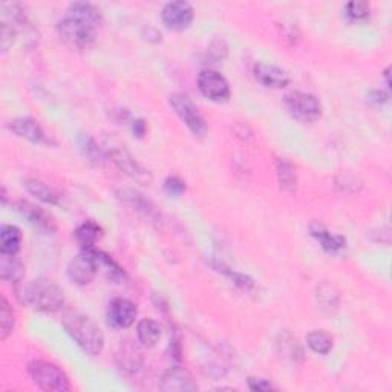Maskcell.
Segmentation results:
<instances>
[{"label":"cell","instance_id":"obj_1","mask_svg":"<svg viewBox=\"0 0 392 392\" xmlns=\"http://www.w3.org/2000/svg\"><path fill=\"white\" fill-rule=\"evenodd\" d=\"M19 302L41 313H57L65 304L63 290L48 278H39L15 283Z\"/></svg>","mask_w":392,"mask_h":392},{"label":"cell","instance_id":"obj_2","mask_svg":"<svg viewBox=\"0 0 392 392\" xmlns=\"http://www.w3.org/2000/svg\"><path fill=\"white\" fill-rule=\"evenodd\" d=\"M63 328L83 351L90 356H100L104 348V336L102 330L88 316L69 313L63 318Z\"/></svg>","mask_w":392,"mask_h":392},{"label":"cell","instance_id":"obj_3","mask_svg":"<svg viewBox=\"0 0 392 392\" xmlns=\"http://www.w3.org/2000/svg\"><path fill=\"white\" fill-rule=\"evenodd\" d=\"M58 37L72 51H86L93 48L97 39V28L74 15H66L57 23Z\"/></svg>","mask_w":392,"mask_h":392},{"label":"cell","instance_id":"obj_4","mask_svg":"<svg viewBox=\"0 0 392 392\" xmlns=\"http://www.w3.org/2000/svg\"><path fill=\"white\" fill-rule=\"evenodd\" d=\"M28 374L34 385L46 392H66L71 389V381L62 368L45 360H32L28 365Z\"/></svg>","mask_w":392,"mask_h":392},{"label":"cell","instance_id":"obj_5","mask_svg":"<svg viewBox=\"0 0 392 392\" xmlns=\"http://www.w3.org/2000/svg\"><path fill=\"white\" fill-rule=\"evenodd\" d=\"M103 149L107 158H109L116 168L126 173L132 180L141 182V184H149V182L152 181L150 173L133 158L129 150L123 144H120L116 140L106 138L103 141Z\"/></svg>","mask_w":392,"mask_h":392},{"label":"cell","instance_id":"obj_6","mask_svg":"<svg viewBox=\"0 0 392 392\" xmlns=\"http://www.w3.org/2000/svg\"><path fill=\"white\" fill-rule=\"evenodd\" d=\"M283 106L287 112L300 123H313L320 119L322 104L319 98L310 93H300L295 90L283 98Z\"/></svg>","mask_w":392,"mask_h":392},{"label":"cell","instance_id":"obj_7","mask_svg":"<svg viewBox=\"0 0 392 392\" xmlns=\"http://www.w3.org/2000/svg\"><path fill=\"white\" fill-rule=\"evenodd\" d=\"M169 103L172 106V109L175 111L181 121L186 124L189 130L194 133L195 137L203 138L205 137V133L208 130L207 123L204 120V116L199 114L198 107L195 103L191 102V98L186 94H172L169 97Z\"/></svg>","mask_w":392,"mask_h":392},{"label":"cell","instance_id":"obj_8","mask_svg":"<svg viewBox=\"0 0 392 392\" xmlns=\"http://www.w3.org/2000/svg\"><path fill=\"white\" fill-rule=\"evenodd\" d=\"M198 89L207 100L215 103H225L231 95L227 79L215 69H203L198 75Z\"/></svg>","mask_w":392,"mask_h":392},{"label":"cell","instance_id":"obj_9","mask_svg":"<svg viewBox=\"0 0 392 392\" xmlns=\"http://www.w3.org/2000/svg\"><path fill=\"white\" fill-rule=\"evenodd\" d=\"M116 198H119L124 205H128L133 208V210H137L138 213L146 216L150 222H154L156 225H163L164 216L160 212V208H158L152 201H149L144 195H141L138 190H133L129 187L120 189L116 190Z\"/></svg>","mask_w":392,"mask_h":392},{"label":"cell","instance_id":"obj_10","mask_svg":"<svg viewBox=\"0 0 392 392\" xmlns=\"http://www.w3.org/2000/svg\"><path fill=\"white\" fill-rule=\"evenodd\" d=\"M98 273L94 248L81 250L68 265V276L77 285H88Z\"/></svg>","mask_w":392,"mask_h":392},{"label":"cell","instance_id":"obj_11","mask_svg":"<svg viewBox=\"0 0 392 392\" xmlns=\"http://www.w3.org/2000/svg\"><path fill=\"white\" fill-rule=\"evenodd\" d=\"M195 11L194 6L184 0H177V2L165 4L161 11V19L165 27L172 31H184L187 29L191 22H194Z\"/></svg>","mask_w":392,"mask_h":392},{"label":"cell","instance_id":"obj_12","mask_svg":"<svg viewBox=\"0 0 392 392\" xmlns=\"http://www.w3.org/2000/svg\"><path fill=\"white\" fill-rule=\"evenodd\" d=\"M137 305L129 299L124 297H115L109 302L107 306V322L111 327L119 330H126L135 323L137 319Z\"/></svg>","mask_w":392,"mask_h":392},{"label":"cell","instance_id":"obj_13","mask_svg":"<svg viewBox=\"0 0 392 392\" xmlns=\"http://www.w3.org/2000/svg\"><path fill=\"white\" fill-rule=\"evenodd\" d=\"M15 210L28 221V224H31L37 231L43 233V235H53L57 229L53 216L29 201H23V199L18 201L15 203Z\"/></svg>","mask_w":392,"mask_h":392},{"label":"cell","instance_id":"obj_14","mask_svg":"<svg viewBox=\"0 0 392 392\" xmlns=\"http://www.w3.org/2000/svg\"><path fill=\"white\" fill-rule=\"evenodd\" d=\"M8 129H10L14 135L23 138L34 144H48L49 140L46 138V133L43 128L40 126L39 121L29 116H20V119H14L8 123Z\"/></svg>","mask_w":392,"mask_h":392},{"label":"cell","instance_id":"obj_15","mask_svg":"<svg viewBox=\"0 0 392 392\" xmlns=\"http://www.w3.org/2000/svg\"><path fill=\"white\" fill-rule=\"evenodd\" d=\"M161 389L168 392H191L196 391L198 385L191 377V374L181 366H173L163 374L161 379Z\"/></svg>","mask_w":392,"mask_h":392},{"label":"cell","instance_id":"obj_16","mask_svg":"<svg viewBox=\"0 0 392 392\" xmlns=\"http://www.w3.org/2000/svg\"><path fill=\"white\" fill-rule=\"evenodd\" d=\"M253 74L255 79L259 81L262 86L271 89H282L288 86L291 81L287 71L269 63H256Z\"/></svg>","mask_w":392,"mask_h":392},{"label":"cell","instance_id":"obj_17","mask_svg":"<svg viewBox=\"0 0 392 392\" xmlns=\"http://www.w3.org/2000/svg\"><path fill=\"white\" fill-rule=\"evenodd\" d=\"M310 235L318 241L320 244V247L328 253H340L342 250L346 247V239L340 235H334L331 233L325 225H322L320 222H311L310 224Z\"/></svg>","mask_w":392,"mask_h":392},{"label":"cell","instance_id":"obj_18","mask_svg":"<svg viewBox=\"0 0 392 392\" xmlns=\"http://www.w3.org/2000/svg\"><path fill=\"white\" fill-rule=\"evenodd\" d=\"M94 256H95L98 271H103V274L107 279L115 283L128 282L126 271H124L123 266L116 264L109 255H106L104 252H100V250H94Z\"/></svg>","mask_w":392,"mask_h":392},{"label":"cell","instance_id":"obj_19","mask_svg":"<svg viewBox=\"0 0 392 392\" xmlns=\"http://www.w3.org/2000/svg\"><path fill=\"white\" fill-rule=\"evenodd\" d=\"M116 363L124 372L135 374L143 365V357L135 346L130 345V342H124V344L121 342L119 353H116Z\"/></svg>","mask_w":392,"mask_h":392},{"label":"cell","instance_id":"obj_20","mask_svg":"<svg viewBox=\"0 0 392 392\" xmlns=\"http://www.w3.org/2000/svg\"><path fill=\"white\" fill-rule=\"evenodd\" d=\"M77 143H79V149H80L81 155L86 158V161L89 164L95 165V168H102V165H104V163L107 160V155L104 152V149L100 146L93 137L80 135Z\"/></svg>","mask_w":392,"mask_h":392},{"label":"cell","instance_id":"obj_21","mask_svg":"<svg viewBox=\"0 0 392 392\" xmlns=\"http://www.w3.org/2000/svg\"><path fill=\"white\" fill-rule=\"evenodd\" d=\"M22 245V231L15 225H2L0 229V253L15 256Z\"/></svg>","mask_w":392,"mask_h":392},{"label":"cell","instance_id":"obj_22","mask_svg":"<svg viewBox=\"0 0 392 392\" xmlns=\"http://www.w3.org/2000/svg\"><path fill=\"white\" fill-rule=\"evenodd\" d=\"M23 184H25V187H27L29 194L34 198H37L39 201L45 203V204H51V205L60 204V195H58L53 187L45 184L43 181L36 180V178H28V180H25Z\"/></svg>","mask_w":392,"mask_h":392},{"label":"cell","instance_id":"obj_23","mask_svg":"<svg viewBox=\"0 0 392 392\" xmlns=\"http://www.w3.org/2000/svg\"><path fill=\"white\" fill-rule=\"evenodd\" d=\"M69 15H74L83 22H86L93 27L98 28L100 25L103 23V14L100 11V8H97L93 4L88 2H75L69 5Z\"/></svg>","mask_w":392,"mask_h":392},{"label":"cell","instance_id":"obj_24","mask_svg":"<svg viewBox=\"0 0 392 392\" xmlns=\"http://www.w3.org/2000/svg\"><path fill=\"white\" fill-rule=\"evenodd\" d=\"M74 236L83 250L94 248L95 243L100 239V236H102V227L94 221H86L79 225Z\"/></svg>","mask_w":392,"mask_h":392},{"label":"cell","instance_id":"obj_25","mask_svg":"<svg viewBox=\"0 0 392 392\" xmlns=\"http://www.w3.org/2000/svg\"><path fill=\"white\" fill-rule=\"evenodd\" d=\"M276 175L281 189L287 194H295L297 186V172L295 165L288 160H278Z\"/></svg>","mask_w":392,"mask_h":392},{"label":"cell","instance_id":"obj_26","mask_svg":"<svg viewBox=\"0 0 392 392\" xmlns=\"http://www.w3.org/2000/svg\"><path fill=\"white\" fill-rule=\"evenodd\" d=\"M23 264L15 256L2 255V261H0V278L5 282L19 283L23 281Z\"/></svg>","mask_w":392,"mask_h":392},{"label":"cell","instance_id":"obj_27","mask_svg":"<svg viewBox=\"0 0 392 392\" xmlns=\"http://www.w3.org/2000/svg\"><path fill=\"white\" fill-rule=\"evenodd\" d=\"M138 340L144 346H155L161 339V327L152 319H143L137 327Z\"/></svg>","mask_w":392,"mask_h":392},{"label":"cell","instance_id":"obj_28","mask_svg":"<svg viewBox=\"0 0 392 392\" xmlns=\"http://www.w3.org/2000/svg\"><path fill=\"white\" fill-rule=\"evenodd\" d=\"M306 345L316 354L327 356L332 349V337L327 331L316 330L306 336Z\"/></svg>","mask_w":392,"mask_h":392},{"label":"cell","instance_id":"obj_29","mask_svg":"<svg viewBox=\"0 0 392 392\" xmlns=\"http://www.w3.org/2000/svg\"><path fill=\"white\" fill-rule=\"evenodd\" d=\"M0 339L6 340L13 334L14 327H15V316L11 305L8 304V300L2 297V302H0Z\"/></svg>","mask_w":392,"mask_h":392},{"label":"cell","instance_id":"obj_30","mask_svg":"<svg viewBox=\"0 0 392 392\" xmlns=\"http://www.w3.org/2000/svg\"><path fill=\"white\" fill-rule=\"evenodd\" d=\"M318 299L319 304L322 305L323 310H334L339 305V295L337 291L334 290V287L330 285V283H323V285L319 287L318 290Z\"/></svg>","mask_w":392,"mask_h":392},{"label":"cell","instance_id":"obj_31","mask_svg":"<svg viewBox=\"0 0 392 392\" xmlns=\"http://www.w3.org/2000/svg\"><path fill=\"white\" fill-rule=\"evenodd\" d=\"M371 6L368 2H349L345 6L346 19L351 22H362L370 18Z\"/></svg>","mask_w":392,"mask_h":392},{"label":"cell","instance_id":"obj_32","mask_svg":"<svg viewBox=\"0 0 392 392\" xmlns=\"http://www.w3.org/2000/svg\"><path fill=\"white\" fill-rule=\"evenodd\" d=\"M215 266H216V269H219V271H222V273L227 274V276L233 281V283H235V285H238L239 288H243V290H245V291H250V290H252V288L255 287L253 279H252V278H248L247 274L238 273V271H233V270L227 269V266H224L222 264L215 265Z\"/></svg>","mask_w":392,"mask_h":392},{"label":"cell","instance_id":"obj_33","mask_svg":"<svg viewBox=\"0 0 392 392\" xmlns=\"http://www.w3.org/2000/svg\"><path fill=\"white\" fill-rule=\"evenodd\" d=\"M164 190L170 196H180L186 191V182L178 177H169L164 181Z\"/></svg>","mask_w":392,"mask_h":392},{"label":"cell","instance_id":"obj_34","mask_svg":"<svg viewBox=\"0 0 392 392\" xmlns=\"http://www.w3.org/2000/svg\"><path fill=\"white\" fill-rule=\"evenodd\" d=\"M15 36H18V29H15L14 27H11L10 23L2 22V39H0V41H2L4 53H6L8 49L13 46L14 40H15Z\"/></svg>","mask_w":392,"mask_h":392},{"label":"cell","instance_id":"obj_35","mask_svg":"<svg viewBox=\"0 0 392 392\" xmlns=\"http://www.w3.org/2000/svg\"><path fill=\"white\" fill-rule=\"evenodd\" d=\"M248 388L252 389V391H257V392L274 389L271 383L266 380V379H256V377H250L248 379Z\"/></svg>","mask_w":392,"mask_h":392},{"label":"cell","instance_id":"obj_36","mask_svg":"<svg viewBox=\"0 0 392 392\" xmlns=\"http://www.w3.org/2000/svg\"><path fill=\"white\" fill-rule=\"evenodd\" d=\"M208 53L215 57V60H222V58L227 55V45L224 43V40L213 41L210 49H208Z\"/></svg>","mask_w":392,"mask_h":392},{"label":"cell","instance_id":"obj_37","mask_svg":"<svg viewBox=\"0 0 392 392\" xmlns=\"http://www.w3.org/2000/svg\"><path fill=\"white\" fill-rule=\"evenodd\" d=\"M368 102L371 104H375V106H380L383 103H386L388 102V94L385 93V90H381V89H374L371 90V93L368 94Z\"/></svg>","mask_w":392,"mask_h":392},{"label":"cell","instance_id":"obj_38","mask_svg":"<svg viewBox=\"0 0 392 392\" xmlns=\"http://www.w3.org/2000/svg\"><path fill=\"white\" fill-rule=\"evenodd\" d=\"M130 128H132L133 135L138 137V138H143L146 133H147V123L144 120H141V119L132 120Z\"/></svg>","mask_w":392,"mask_h":392}]
</instances>
